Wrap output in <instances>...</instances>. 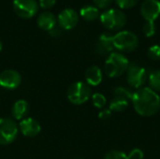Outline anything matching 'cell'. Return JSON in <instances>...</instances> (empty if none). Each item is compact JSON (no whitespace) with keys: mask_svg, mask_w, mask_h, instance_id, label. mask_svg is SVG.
I'll use <instances>...</instances> for the list:
<instances>
[{"mask_svg":"<svg viewBox=\"0 0 160 159\" xmlns=\"http://www.w3.org/2000/svg\"><path fill=\"white\" fill-rule=\"evenodd\" d=\"M120 8H130L136 6L139 0H115Z\"/></svg>","mask_w":160,"mask_h":159,"instance_id":"25","label":"cell"},{"mask_svg":"<svg viewBox=\"0 0 160 159\" xmlns=\"http://www.w3.org/2000/svg\"><path fill=\"white\" fill-rule=\"evenodd\" d=\"M156 29L157 28H156L155 22H145V23L143 24V27H142L143 34L147 37H153L156 34Z\"/></svg>","mask_w":160,"mask_h":159,"instance_id":"22","label":"cell"},{"mask_svg":"<svg viewBox=\"0 0 160 159\" xmlns=\"http://www.w3.org/2000/svg\"><path fill=\"white\" fill-rule=\"evenodd\" d=\"M102 24L110 30H121L127 23V15L119 8H110L101 13Z\"/></svg>","mask_w":160,"mask_h":159,"instance_id":"3","label":"cell"},{"mask_svg":"<svg viewBox=\"0 0 160 159\" xmlns=\"http://www.w3.org/2000/svg\"><path fill=\"white\" fill-rule=\"evenodd\" d=\"M104 159H128V155L118 150H112L106 154Z\"/></svg>","mask_w":160,"mask_h":159,"instance_id":"24","label":"cell"},{"mask_svg":"<svg viewBox=\"0 0 160 159\" xmlns=\"http://www.w3.org/2000/svg\"><path fill=\"white\" fill-rule=\"evenodd\" d=\"M2 49H3V43H2V41L0 40V52L2 51Z\"/></svg>","mask_w":160,"mask_h":159,"instance_id":"31","label":"cell"},{"mask_svg":"<svg viewBox=\"0 0 160 159\" xmlns=\"http://www.w3.org/2000/svg\"><path fill=\"white\" fill-rule=\"evenodd\" d=\"M139 44V38L137 35L131 31L124 30L118 32L113 36V45L114 49L120 52H129L134 51Z\"/></svg>","mask_w":160,"mask_h":159,"instance_id":"5","label":"cell"},{"mask_svg":"<svg viewBox=\"0 0 160 159\" xmlns=\"http://www.w3.org/2000/svg\"><path fill=\"white\" fill-rule=\"evenodd\" d=\"M111 116H112V111H111V110H102V111L98 113L99 119H101V120H103V121L108 120Z\"/></svg>","mask_w":160,"mask_h":159,"instance_id":"29","label":"cell"},{"mask_svg":"<svg viewBox=\"0 0 160 159\" xmlns=\"http://www.w3.org/2000/svg\"><path fill=\"white\" fill-rule=\"evenodd\" d=\"M148 57L151 60L158 61L160 60V46L159 45H153L148 50Z\"/></svg>","mask_w":160,"mask_h":159,"instance_id":"23","label":"cell"},{"mask_svg":"<svg viewBox=\"0 0 160 159\" xmlns=\"http://www.w3.org/2000/svg\"><path fill=\"white\" fill-rule=\"evenodd\" d=\"M129 62L128 58L120 52H112L108 55L105 62V73L110 78H118L128 68Z\"/></svg>","mask_w":160,"mask_h":159,"instance_id":"2","label":"cell"},{"mask_svg":"<svg viewBox=\"0 0 160 159\" xmlns=\"http://www.w3.org/2000/svg\"><path fill=\"white\" fill-rule=\"evenodd\" d=\"M113 49V36L109 33L101 34L95 44V52L99 55H109L112 52Z\"/></svg>","mask_w":160,"mask_h":159,"instance_id":"13","label":"cell"},{"mask_svg":"<svg viewBox=\"0 0 160 159\" xmlns=\"http://www.w3.org/2000/svg\"><path fill=\"white\" fill-rule=\"evenodd\" d=\"M29 112V105L28 102L24 99H19L17 100L12 108H11V114L13 119L15 120H22L25 118Z\"/></svg>","mask_w":160,"mask_h":159,"instance_id":"16","label":"cell"},{"mask_svg":"<svg viewBox=\"0 0 160 159\" xmlns=\"http://www.w3.org/2000/svg\"><path fill=\"white\" fill-rule=\"evenodd\" d=\"M143 152L141 149H133L128 155V159H143Z\"/></svg>","mask_w":160,"mask_h":159,"instance_id":"26","label":"cell"},{"mask_svg":"<svg viewBox=\"0 0 160 159\" xmlns=\"http://www.w3.org/2000/svg\"><path fill=\"white\" fill-rule=\"evenodd\" d=\"M19 133V127L14 119L2 117L0 118V144L8 145L12 143Z\"/></svg>","mask_w":160,"mask_h":159,"instance_id":"6","label":"cell"},{"mask_svg":"<svg viewBox=\"0 0 160 159\" xmlns=\"http://www.w3.org/2000/svg\"><path fill=\"white\" fill-rule=\"evenodd\" d=\"M56 0H39V5L43 8H50L54 6Z\"/></svg>","mask_w":160,"mask_h":159,"instance_id":"28","label":"cell"},{"mask_svg":"<svg viewBox=\"0 0 160 159\" xmlns=\"http://www.w3.org/2000/svg\"><path fill=\"white\" fill-rule=\"evenodd\" d=\"M67 96L70 103L74 105H82L91 97V87L83 82H73L68 87Z\"/></svg>","mask_w":160,"mask_h":159,"instance_id":"4","label":"cell"},{"mask_svg":"<svg viewBox=\"0 0 160 159\" xmlns=\"http://www.w3.org/2000/svg\"><path fill=\"white\" fill-rule=\"evenodd\" d=\"M114 96L115 97H122V98L128 99L129 101V100L132 99L133 93L129 89H128L126 87L117 86L116 88H114Z\"/></svg>","mask_w":160,"mask_h":159,"instance_id":"21","label":"cell"},{"mask_svg":"<svg viewBox=\"0 0 160 159\" xmlns=\"http://www.w3.org/2000/svg\"><path fill=\"white\" fill-rule=\"evenodd\" d=\"M79 22L78 12L70 7L63 9L57 16V22L63 30L72 29Z\"/></svg>","mask_w":160,"mask_h":159,"instance_id":"10","label":"cell"},{"mask_svg":"<svg viewBox=\"0 0 160 159\" xmlns=\"http://www.w3.org/2000/svg\"><path fill=\"white\" fill-rule=\"evenodd\" d=\"M128 76L127 80L129 85L133 88H139L142 87L144 82L147 80V71L146 69L139 66L137 64H129V67L127 70Z\"/></svg>","mask_w":160,"mask_h":159,"instance_id":"7","label":"cell"},{"mask_svg":"<svg viewBox=\"0 0 160 159\" xmlns=\"http://www.w3.org/2000/svg\"><path fill=\"white\" fill-rule=\"evenodd\" d=\"M78 159H82V158H78Z\"/></svg>","mask_w":160,"mask_h":159,"instance_id":"32","label":"cell"},{"mask_svg":"<svg viewBox=\"0 0 160 159\" xmlns=\"http://www.w3.org/2000/svg\"><path fill=\"white\" fill-rule=\"evenodd\" d=\"M141 14L146 22H155L160 15L159 0H145L141 6Z\"/></svg>","mask_w":160,"mask_h":159,"instance_id":"11","label":"cell"},{"mask_svg":"<svg viewBox=\"0 0 160 159\" xmlns=\"http://www.w3.org/2000/svg\"><path fill=\"white\" fill-rule=\"evenodd\" d=\"M103 79L102 70L98 66H92L85 71V81L89 86H98Z\"/></svg>","mask_w":160,"mask_h":159,"instance_id":"15","label":"cell"},{"mask_svg":"<svg viewBox=\"0 0 160 159\" xmlns=\"http://www.w3.org/2000/svg\"><path fill=\"white\" fill-rule=\"evenodd\" d=\"M37 22L41 29L50 31L56 25L57 18L51 11H43L38 16Z\"/></svg>","mask_w":160,"mask_h":159,"instance_id":"14","label":"cell"},{"mask_svg":"<svg viewBox=\"0 0 160 159\" xmlns=\"http://www.w3.org/2000/svg\"><path fill=\"white\" fill-rule=\"evenodd\" d=\"M131 101L137 113L142 116H152L160 109L159 96L150 87L140 88L134 92Z\"/></svg>","mask_w":160,"mask_h":159,"instance_id":"1","label":"cell"},{"mask_svg":"<svg viewBox=\"0 0 160 159\" xmlns=\"http://www.w3.org/2000/svg\"><path fill=\"white\" fill-rule=\"evenodd\" d=\"M128 107V100L114 97V98L110 103V110L112 112H123Z\"/></svg>","mask_w":160,"mask_h":159,"instance_id":"18","label":"cell"},{"mask_svg":"<svg viewBox=\"0 0 160 159\" xmlns=\"http://www.w3.org/2000/svg\"><path fill=\"white\" fill-rule=\"evenodd\" d=\"M112 0H94V3L97 5V7L99 8H106L112 4Z\"/></svg>","mask_w":160,"mask_h":159,"instance_id":"27","label":"cell"},{"mask_svg":"<svg viewBox=\"0 0 160 159\" xmlns=\"http://www.w3.org/2000/svg\"><path fill=\"white\" fill-rule=\"evenodd\" d=\"M18 127H19V131L24 137L27 138H33L38 136L41 130V127L39 123L32 117H27L21 120Z\"/></svg>","mask_w":160,"mask_h":159,"instance_id":"12","label":"cell"},{"mask_svg":"<svg viewBox=\"0 0 160 159\" xmlns=\"http://www.w3.org/2000/svg\"><path fill=\"white\" fill-rule=\"evenodd\" d=\"M80 14L86 21H95L97 18L100 16L98 7H97L96 6H92V5H86L82 7L81 8Z\"/></svg>","mask_w":160,"mask_h":159,"instance_id":"17","label":"cell"},{"mask_svg":"<svg viewBox=\"0 0 160 159\" xmlns=\"http://www.w3.org/2000/svg\"><path fill=\"white\" fill-rule=\"evenodd\" d=\"M62 28L60 27V26H54L52 29H51L50 31H49V33H50V35L52 36V37H60L61 35H62Z\"/></svg>","mask_w":160,"mask_h":159,"instance_id":"30","label":"cell"},{"mask_svg":"<svg viewBox=\"0 0 160 159\" xmlns=\"http://www.w3.org/2000/svg\"><path fill=\"white\" fill-rule=\"evenodd\" d=\"M22 83V76L15 69H5L0 73V86L6 90H14Z\"/></svg>","mask_w":160,"mask_h":159,"instance_id":"9","label":"cell"},{"mask_svg":"<svg viewBox=\"0 0 160 159\" xmlns=\"http://www.w3.org/2000/svg\"><path fill=\"white\" fill-rule=\"evenodd\" d=\"M149 83L151 89L160 92V70H156L149 75Z\"/></svg>","mask_w":160,"mask_h":159,"instance_id":"19","label":"cell"},{"mask_svg":"<svg viewBox=\"0 0 160 159\" xmlns=\"http://www.w3.org/2000/svg\"><path fill=\"white\" fill-rule=\"evenodd\" d=\"M93 105L98 109H103L107 104V99L104 95L100 93H95L91 96Z\"/></svg>","mask_w":160,"mask_h":159,"instance_id":"20","label":"cell"},{"mask_svg":"<svg viewBox=\"0 0 160 159\" xmlns=\"http://www.w3.org/2000/svg\"><path fill=\"white\" fill-rule=\"evenodd\" d=\"M13 8L22 18H31L38 10L37 0H13Z\"/></svg>","mask_w":160,"mask_h":159,"instance_id":"8","label":"cell"}]
</instances>
